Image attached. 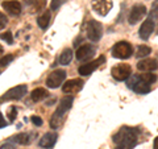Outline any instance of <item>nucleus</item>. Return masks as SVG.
I'll use <instances>...</instances> for the list:
<instances>
[{
    "label": "nucleus",
    "mask_w": 158,
    "mask_h": 149,
    "mask_svg": "<svg viewBox=\"0 0 158 149\" xmlns=\"http://www.w3.org/2000/svg\"><path fill=\"white\" fill-rule=\"evenodd\" d=\"M140 130L133 127H121L112 137V141L116 144V149H133L138 143Z\"/></svg>",
    "instance_id": "nucleus-1"
},
{
    "label": "nucleus",
    "mask_w": 158,
    "mask_h": 149,
    "mask_svg": "<svg viewBox=\"0 0 158 149\" xmlns=\"http://www.w3.org/2000/svg\"><path fill=\"white\" fill-rule=\"evenodd\" d=\"M73 103H74V98L73 96L67 95V96L61 99V102H59L56 112L53 113V116L50 119V127L53 128V130H57V128H59L63 124L65 117H66V113L71 110Z\"/></svg>",
    "instance_id": "nucleus-2"
},
{
    "label": "nucleus",
    "mask_w": 158,
    "mask_h": 149,
    "mask_svg": "<svg viewBox=\"0 0 158 149\" xmlns=\"http://www.w3.org/2000/svg\"><path fill=\"white\" fill-rule=\"evenodd\" d=\"M127 84L131 90H133L136 94H141V95L152 91L150 84L146 83L145 81H142L140 74H131V77L127 79Z\"/></svg>",
    "instance_id": "nucleus-3"
},
{
    "label": "nucleus",
    "mask_w": 158,
    "mask_h": 149,
    "mask_svg": "<svg viewBox=\"0 0 158 149\" xmlns=\"http://www.w3.org/2000/svg\"><path fill=\"white\" fill-rule=\"evenodd\" d=\"M27 92H28L27 84L15 86L12 88H9L6 94H3V95L0 96V104L6 103V102H11V100H20V99H23L27 95Z\"/></svg>",
    "instance_id": "nucleus-4"
},
{
    "label": "nucleus",
    "mask_w": 158,
    "mask_h": 149,
    "mask_svg": "<svg viewBox=\"0 0 158 149\" xmlns=\"http://www.w3.org/2000/svg\"><path fill=\"white\" fill-rule=\"evenodd\" d=\"M111 53H112V57H115L117 59H128L132 57L133 46L128 41H118L113 45Z\"/></svg>",
    "instance_id": "nucleus-5"
},
{
    "label": "nucleus",
    "mask_w": 158,
    "mask_h": 149,
    "mask_svg": "<svg viewBox=\"0 0 158 149\" xmlns=\"http://www.w3.org/2000/svg\"><path fill=\"white\" fill-rule=\"evenodd\" d=\"M111 74L116 81H127L132 74V67L129 63H117L111 69Z\"/></svg>",
    "instance_id": "nucleus-6"
},
{
    "label": "nucleus",
    "mask_w": 158,
    "mask_h": 149,
    "mask_svg": "<svg viewBox=\"0 0 158 149\" xmlns=\"http://www.w3.org/2000/svg\"><path fill=\"white\" fill-rule=\"evenodd\" d=\"M103 36V25L96 20H90L87 23V37L92 42H98Z\"/></svg>",
    "instance_id": "nucleus-7"
},
{
    "label": "nucleus",
    "mask_w": 158,
    "mask_h": 149,
    "mask_svg": "<svg viewBox=\"0 0 158 149\" xmlns=\"http://www.w3.org/2000/svg\"><path fill=\"white\" fill-rule=\"evenodd\" d=\"M65 79H66L65 70H54L46 78V86L49 88H58L59 86H62Z\"/></svg>",
    "instance_id": "nucleus-8"
},
{
    "label": "nucleus",
    "mask_w": 158,
    "mask_h": 149,
    "mask_svg": "<svg viewBox=\"0 0 158 149\" xmlns=\"http://www.w3.org/2000/svg\"><path fill=\"white\" fill-rule=\"evenodd\" d=\"M148 13V9L144 4H136L133 6L129 11V16H128V23L131 25H135L138 21H141L142 17H145Z\"/></svg>",
    "instance_id": "nucleus-9"
},
{
    "label": "nucleus",
    "mask_w": 158,
    "mask_h": 149,
    "mask_svg": "<svg viewBox=\"0 0 158 149\" xmlns=\"http://www.w3.org/2000/svg\"><path fill=\"white\" fill-rule=\"evenodd\" d=\"M106 62V57L104 56H102V57H99L98 59H95V61H91V62H87V63H83L82 66H79L78 69V73L81 74V75H91V74L96 70V69L102 65V63H104Z\"/></svg>",
    "instance_id": "nucleus-10"
},
{
    "label": "nucleus",
    "mask_w": 158,
    "mask_h": 149,
    "mask_svg": "<svg viewBox=\"0 0 158 149\" xmlns=\"http://www.w3.org/2000/svg\"><path fill=\"white\" fill-rule=\"evenodd\" d=\"M91 7L98 15H100V16H107L112 9L113 4H112L111 0H92Z\"/></svg>",
    "instance_id": "nucleus-11"
},
{
    "label": "nucleus",
    "mask_w": 158,
    "mask_h": 149,
    "mask_svg": "<svg viewBox=\"0 0 158 149\" xmlns=\"http://www.w3.org/2000/svg\"><path fill=\"white\" fill-rule=\"evenodd\" d=\"M95 56V48L90 44H86V45H82L77 49L75 52V57L78 61L81 62H86V61H90V59Z\"/></svg>",
    "instance_id": "nucleus-12"
},
{
    "label": "nucleus",
    "mask_w": 158,
    "mask_h": 149,
    "mask_svg": "<svg viewBox=\"0 0 158 149\" xmlns=\"http://www.w3.org/2000/svg\"><path fill=\"white\" fill-rule=\"evenodd\" d=\"M83 84H85L83 79H79V78L70 79V81L65 82V84H62V91L65 94H69V95H73V94H77L82 90Z\"/></svg>",
    "instance_id": "nucleus-13"
},
{
    "label": "nucleus",
    "mask_w": 158,
    "mask_h": 149,
    "mask_svg": "<svg viewBox=\"0 0 158 149\" xmlns=\"http://www.w3.org/2000/svg\"><path fill=\"white\" fill-rule=\"evenodd\" d=\"M137 69L142 73H152L156 71L158 69V61L154 58H144L141 61H138Z\"/></svg>",
    "instance_id": "nucleus-14"
},
{
    "label": "nucleus",
    "mask_w": 158,
    "mask_h": 149,
    "mask_svg": "<svg viewBox=\"0 0 158 149\" xmlns=\"http://www.w3.org/2000/svg\"><path fill=\"white\" fill-rule=\"evenodd\" d=\"M154 28H156V24H154V20H152L148 17L144 23H142V25L140 27V31H138V34H140V37L142 40H146L152 36V33L154 32Z\"/></svg>",
    "instance_id": "nucleus-15"
},
{
    "label": "nucleus",
    "mask_w": 158,
    "mask_h": 149,
    "mask_svg": "<svg viewBox=\"0 0 158 149\" xmlns=\"http://www.w3.org/2000/svg\"><path fill=\"white\" fill-rule=\"evenodd\" d=\"M2 7L11 16H19L21 13V4L17 0H6V2L2 3Z\"/></svg>",
    "instance_id": "nucleus-16"
},
{
    "label": "nucleus",
    "mask_w": 158,
    "mask_h": 149,
    "mask_svg": "<svg viewBox=\"0 0 158 149\" xmlns=\"http://www.w3.org/2000/svg\"><path fill=\"white\" fill-rule=\"evenodd\" d=\"M57 138H58V135L56 132H48L41 137L38 145L41 148H45V149H52L54 145H56Z\"/></svg>",
    "instance_id": "nucleus-17"
},
{
    "label": "nucleus",
    "mask_w": 158,
    "mask_h": 149,
    "mask_svg": "<svg viewBox=\"0 0 158 149\" xmlns=\"http://www.w3.org/2000/svg\"><path fill=\"white\" fill-rule=\"evenodd\" d=\"M31 98H32V100L33 102H41L44 100V99H46L49 98V92L46 88H42V87H37V88H34V90L32 91L31 94Z\"/></svg>",
    "instance_id": "nucleus-18"
},
{
    "label": "nucleus",
    "mask_w": 158,
    "mask_h": 149,
    "mask_svg": "<svg viewBox=\"0 0 158 149\" xmlns=\"http://www.w3.org/2000/svg\"><path fill=\"white\" fill-rule=\"evenodd\" d=\"M50 19H52L50 11H45V12L41 15V16H38V19H37L38 27L41 28V29H48L49 24H50Z\"/></svg>",
    "instance_id": "nucleus-19"
},
{
    "label": "nucleus",
    "mask_w": 158,
    "mask_h": 149,
    "mask_svg": "<svg viewBox=\"0 0 158 149\" xmlns=\"http://www.w3.org/2000/svg\"><path fill=\"white\" fill-rule=\"evenodd\" d=\"M59 63L63 66H67V65H70L71 61H73V50L71 49H65L62 53H61V56H59Z\"/></svg>",
    "instance_id": "nucleus-20"
},
{
    "label": "nucleus",
    "mask_w": 158,
    "mask_h": 149,
    "mask_svg": "<svg viewBox=\"0 0 158 149\" xmlns=\"http://www.w3.org/2000/svg\"><path fill=\"white\" fill-rule=\"evenodd\" d=\"M11 141L20 144V145H27V144H29V141H31V137H29L28 133H17V135L11 137Z\"/></svg>",
    "instance_id": "nucleus-21"
},
{
    "label": "nucleus",
    "mask_w": 158,
    "mask_h": 149,
    "mask_svg": "<svg viewBox=\"0 0 158 149\" xmlns=\"http://www.w3.org/2000/svg\"><path fill=\"white\" fill-rule=\"evenodd\" d=\"M152 53V49L146 45H140L137 48V52H136V57L137 58H145L148 57L149 54Z\"/></svg>",
    "instance_id": "nucleus-22"
},
{
    "label": "nucleus",
    "mask_w": 158,
    "mask_h": 149,
    "mask_svg": "<svg viewBox=\"0 0 158 149\" xmlns=\"http://www.w3.org/2000/svg\"><path fill=\"white\" fill-rule=\"evenodd\" d=\"M45 6H46V0H34L32 3V12L36 13V12H41L45 9Z\"/></svg>",
    "instance_id": "nucleus-23"
},
{
    "label": "nucleus",
    "mask_w": 158,
    "mask_h": 149,
    "mask_svg": "<svg viewBox=\"0 0 158 149\" xmlns=\"http://www.w3.org/2000/svg\"><path fill=\"white\" fill-rule=\"evenodd\" d=\"M140 77L142 81H145L146 83H149V84H153L156 81H157V74H153L152 73H144V74H140Z\"/></svg>",
    "instance_id": "nucleus-24"
},
{
    "label": "nucleus",
    "mask_w": 158,
    "mask_h": 149,
    "mask_svg": "<svg viewBox=\"0 0 158 149\" xmlns=\"http://www.w3.org/2000/svg\"><path fill=\"white\" fill-rule=\"evenodd\" d=\"M13 59H15V57L12 56V54H7V56L2 57V58H0V67H6V66H8L9 63L13 61Z\"/></svg>",
    "instance_id": "nucleus-25"
},
{
    "label": "nucleus",
    "mask_w": 158,
    "mask_h": 149,
    "mask_svg": "<svg viewBox=\"0 0 158 149\" xmlns=\"http://www.w3.org/2000/svg\"><path fill=\"white\" fill-rule=\"evenodd\" d=\"M0 38H2L3 41H6L7 44H9V45H12L13 44V34H12V32H9V31L0 34Z\"/></svg>",
    "instance_id": "nucleus-26"
},
{
    "label": "nucleus",
    "mask_w": 158,
    "mask_h": 149,
    "mask_svg": "<svg viewBox=\"0 0 158 149\" xmlns=\"http://www.w3.org/2000/svg\"><path fill=\"white\" fill-rule=\"evenodd\" d=\"M149 19L152 20H157L158 19V2L156 0L152 6V11L149 12Z\"/></svg>",
    "instance_id": "nucleus-27"
},
{
    "label": "nucleus",
    "mask_w": 158,
    "mask_h": 149,
    "mask_svg": "<svg viewBox=\"0 0 158 149\" xmlns=\"http://www.w3.org/2000/svg\"><path fill=\"white\" fill-rule=\"evenodd\" d=\"M65 3V0H52L50 3V9L52 11H57V9Z\"/></svg>",
    "instance_id": "nucleus-28"
},
{
    "label": "nucleus",
    "mask_w": 158,
    "mask_h": 149,
    "mask_svg": "<svg viewBox=\"0 0 158 149\" xmlns=\"http://www.w3.org/2000/svg\"><path fill=\"white\" fill-rule=\"evenodd\" d=\"M16 115H17V108L16 107H11V110H9V121H15V119H16Z\"/></svg>",
    "instance_id": "nucleus-29"
},
{
    "label": "nucleus",
    "mask_w": 158,
    "mask_h": 149,
    "mask_svg": "<svg viewBox=\"0 0 158 149\" xmlns=\"http://www.w3.org/2000/svg\"><path fill=\"white\" fill-rule=\"evenodd\" d=\"M8 24V19H7V16L4 13H2L0 12V29H3L4 27H6Z\"/></svg>",
    "instance_id": "nucleus-30"
},
{
    "label": "nucleus",
    "mask_w": 158,
    "mask_h": 149,
    "mask_svg": "<svg viewBox=\"0 0 158 149\" xmlns=\"http://www.w3.org/2000/svg\"><path fill=\"white\" fill-rule=\"evenodd\" d=\"M31 120H32V123L34 124V126H37V127H40V126H42V119L40 117V116H36V115H33L32 117H31Z\"/></svg>",
    "instance_id": "nucleus-31"
},
{
    "label": "nucleus",
    "mask_w": 158,
    "mask_h": 149,
    "mask_svg": "<svg viewBox=\"0 0 158 149\" xmlns=\"http://www.w3.org/2000/svg\"><path fill=\"white\" fill-rule=\"evenodd\" d=\"M6 127H8V123L6 121V119H4L3 113L0 112V130H2V128H6Z\"/></svg>",
    "instance_id": "nucleus-32"
},
{
    "label": "nucleus",
    "mask_w": 158,
    "mask_h": 149,
    "mask_svg": "<svg viewBox=\"0 0 158 149\" xmlns=\"http://www.w3.org/2000/svg\"><path fill=\"white\" fill-rule=\"evenodd\" d=\"M0 149H16V148H15V144L6 143V144H3V145H0Z\"/></svg>",
    "instance_id": "nucleus-33"
},
{
    "label": "nucleus",
    "mask_w": 158,
    "mask_h": 149,
    "mask_svg": "<svg viewBox=\"0 0 158 149\" xmlns=\"http://www.w3.org/2000/svg\"><path fill=\"white\" fill-rule=\"evenodd\" d=\"M153 149H158V136L154 138V143H153Z\"/></svg>",
    "instance_id": "nucleus-34"
},
{
    "label": "nucleus",
    "mask_w": 158,
    "mask_h": 149,
    "mask_svg": "<svg viewBox=\"0 0 158 149\" xmlns=\"http://www.w3.org/2000/svg\"><path fill=\"white\" fill-rule=\"evenodd\" d=\"M24 2H25L27 4H32V3L34 2V0H24Z\"/></svg>",
    "instance_id": "nucleus-35"
},
{
    "label": "nucleus",
    "mask_w": 158,
    "mask_h": 149,
    "mask_svg": "<svg viewBox=\"0 0 158 149\" xmlns=\"http://www.w3.org/2000/svg\"><path fill=\"white\" fill-rule=\"evenodd\" d=\"M2 53H4V49H3L2 45H0V54H2Z\"/></svg>",
    "instance_id": "nucleus-36"
},
{
    "label": "nucleus",
    "mask_w": 158,
    "mask_h": 149,
    "mask_svg": "<svg viewBox=\"0 0 158 149\" xmlns=\"http://www.w3.org/2000/svg\"><path fill=\"white\" fill-rule=\"evenodd\" d=\"M157 2H158V0H157Z\"/></svg>",
    "instance_id": "nucleus-37"
}]
</instances>
